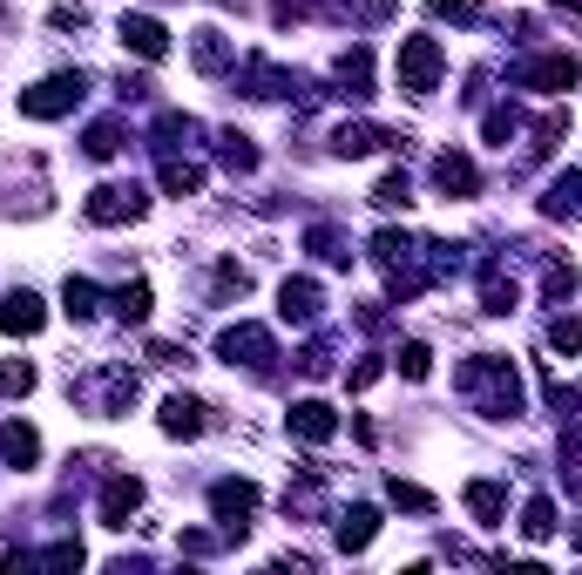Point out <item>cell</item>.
<instances>
[{
	"label": "cell",
	"instance_id": "4",
	"mask_svg": "<svg viewBox=\"0 0 582 575\" xmlns=\"http://www.w3.org/2000/svg\"><path fill=\"white\" fill-rule=\"evenodd\" d=\"M75 399L116 420V414H129V406H136V373H129V366H102V373H89V379H75Z\"/></svg>",
	"mask_w": 582,
	"mask_h": 575
},
{
	"label": "cell",
	"instance_id": "17",
	"mask_svg": "<svg viewBox=\"0 0 582 575\" xmlns=\"http://www.w3.org/2000/svg\"><path fill=\"white\" fill-rule=\"evenodd\" d=\"M332 535H339V548H346V555H359V548H373V535H379V508H366V502H353V508L339 515V528H332Z\"/></svg>",
	"mask_w": 582,
	"mask_h": 575
},
{
	"label": "cell",
	"instance_id": "12",
	"mask_svg": "<svg viewBox=\"0 0 582 575\" xmlns=\"http://www.w3.org/2000/svg\"><path fill=\"white\" fill-rule=\"evenodd\" d=\"M136 508H142V480H136V474H109V480H102V508H96L102 528H129Z\"/></svg>",
	"mask_w": 582,
	"mask_h": 575
},
{
	"label": "cell",
	"instance_id": "44",
	"mask_svg": "<svg viewBox=\"0 0 582 575\" xmlns=\"http://www.w3.org/2000/svg\"><path fill=\"white\" fill-rule=\"evenodd\" d=\"M41 562H55V568H81V542H55Z\"/></svg>",
	"mask_w": 582,
	"mask_h": 575
},
{
	"label": "cell",
	"instance_id": "46",
	"mask_svg": "<svg viewBox=\"0 0 582 575\" xmlns=\"http://www.w3.org/2000/svg\"><path fill=\"white\" fill-rule=\"evenodd\" d=\"M555 14H569V21H582V0H555Z\"/></svg>",
	"mask_w": 582,
	"mask_h": 575
},
{
	"label": "cell",
	"instance_id": "2",
	"mask_svg": "<svg viewBox=\"0 0 582 575\" xmlns=\"http://www.w3.org/2000/svg\"><path fill=\"white\" fill-rule=\"evenodd\" d=\"M81 96H89V75L61 68V75H41L34 89H21V116H28V122H55V116H68Z\"/></svg>",
	"mask_w": 582,
	"mask_h": 575
},
{
	"label": "cell",
	"instance_id": "33",
	"mask_svg": "<svg viewBox=\"0 0 582 575\" xmlns=\"http://www.w3.org/2000/svg\"><path fill=\"white\" fill-rule=\"evenodd\" d=\"M373 204H379V210H406V204H413V184H406V170H386V177L373 184Z\"/></svg>",
	"mask_w": 582,
	"mask_h": 575
},
{
	"label": "cell",
	"instance_id": "43",
	"mask_svg": "<svg viewBox=\"0 0 582 575\" xmlns=\"http://www.w3.org/2000/svg\"><path fill=\"white\" fill-rule=\"evenodd\" d=\"M379 373H386V366H379V359H359V366H353V373H346V386H353V393H366V386H373V379H379Z\"/></svg>",
	"mask_w": 582,
	"mask_h": 575
},
{
	"label": "cell",
	"instance_id": "26",
	"mask_svg": "<svg viewBox=\"0 0 582 575\" xmlns=\"http://www.w3.org/2000/svg\"><path fill=\"white\" fill-rule=\"evenodd\" d=\"M96 305H102V291H96L89 278H68V285H61V311H68L75 325H89V318H96Z\"/></svg>",
	"mask_w": 582,
	"mask_h": 575
},
{
	"label": "cell",
	"instance_id": "15",
	"mask_svg": "<svg viewBox=\"0 0 582 575\" xmlns=\"http://www.w3.org/2000/svg\"><path fill=\"white\" fill-rule=\"evenodd\" d=\"M434 190H441V197H474V190H481V170H474L461 149H441V156H434Z\"/></svg>",
	"mask_w": 582,
	"mask_h": 575
},
{
	"label": "cell",
	"instance_id": "39",
	"mask_svg": "<svg viewBox=\"0 0 582 575\" xmlns=\"http://www.w3.org/2000/svg\"><path fill=\"white\" fill-rule=\"evenodd\" d=\"M434 14H441V21H461V28H481V21H487L474 0H434Z\"/></svg>",
	"mask_w": 582,
	"mask_h": 575
},
{
	"label": "cell",
	"instance_id": "29",
	"mask_svg": "<svg viewBox=\"0 0 582 575\" xmlns=\"http://www.w3.org/2000/svg\"><path fill=\"white\" fill-rule=\"evenodd\" d=\"M109 305H116V318H122V325H149V285H142V278H129Z\"/></svg>",
	"mask_w": 582,
	"mask_h": 575
},
{
	"label": "cell",
	"instance_id": "41",
	"mask_svg": "<svg viewBox=\"0 0 582 575\" xmlns=\"http://www.w3.org/2000/svg\"><path fill=\"white\" fill-rule=\"evenodd\" d=\"M549 339H555V353H582V318H555Z\"/></svg>",
	"mask_w": 582,
	"mask_h": 575
},
{
	"label": "cell",
	"instance_id": "7",
	"mask_svg": "<svg viewBox=\"0 0 582 575\" xmlns=\"http://www.w3.org/2000/svg\"><path fill=\"white\" fill-rule=\"evenodd\" d=\"M515 81L535 96H569L582 81V61L575 54H529V61H515Z\"/></svg>",
	"mask_w": 582,
	"mask_h": 575
},
{
	"label": "cell",
	"instance_id": "24",
	"mask_svg": "<svg viewBox=\"0 0 582 575\" xmlns=\"http://www.w3.org/2000/svg\"><path fill=\"white\" fill-rule=\"evenodd\" d=\"M542 210H549V217H582V170H562V177L549 184Z\"/></svg>",
	"mask_w": 582,
	"mask_h": 575
},
{
	"label": "cell",
	"instance_id": "5",
	"mask_svg": "<svg viewBox=\"0 0 582 575\" xmlns=\"http://www.w3.org/2000/svg\"><path fill=\"white\" fill-rule=\"evenodd\" d=\"M258 480H217L210 487V515L224 522V542H244V528H251V515H258Z\"/></svg>",
	"mask_w": 582,
	"mask_h": 575
},
{
	"label": "cell",
	"instance_id": "40",
	"mask_svg": "<svg viewBox=\"0 0 582 575\" xmlns=\"http://www.w3.org/2000/svg\"><path fill=\"white\" fill-rule=\"evenodd\" d=\"M481 129H487V142H502V149H509V136L522 129V116H515V109H487V122H481Z\"/></svg>",
	"mask_w": 582,
	"mask_h": 575
},
{
	"label": "cell",
	"instance_id": "30",
	"mask_svg": "<svg viewBox=\"0 0 582 575\" xmlns=\"http://www.w3.org/2000/svg\"><path fill=\"white\" fill-rule=\"evenodd\" d=\"M555 528H562V522H555V502H549V495H535V502L522 508V535H529V542H549Z\"/></svg>",
	"mask_w": 582,
	"mask_h": 575
},
{
	"label": "cell",
	"instance_id": "20",
	"mask_svg": "<svg viewBox=\"0 0 582 575\" xmlns=\"http://www.w3.org/2000/svg\"><path fill=\"white\" fill-rule=\"evenodd\" d=\"M502 508H509L502 480H467V515H474L481 528H502Z\"/></svg>",
	"mask_w": 582,
	"mask_h": 575
},
{
	"label": "cell",
	"instance_id": "37",
	"mask_svg": "<svg viewBox=\"0 0 582 575\" xmlns=\"http://www.w3.org/2000/svg\"><path fill=\"white\" fill-rule=\"evenodd\" d=\"M318 8H325V0H272V21H278V28H298V21H312Z\"/></svg>",
	"mask_w": 582,
	"mask_h": 575
},
{
	"label": "cell",
	"instance_id": "27",
	"mask_svg": "<svg viewBox=\"0 0 582 575\" xmlns=\"http://www.w3.org/2000/svg\"><path fill=\"white\" fill-rule=\"evenodd\" d=\"M162 190H170V197H197L204 190V170H197V162H184V156H162Z\"/></svg>",
	"mask_w": 582,
	"mask_h": 575
},
{
	"label": "cell",
	"instance_id": "42",
	"mask_svg": "<svg viewBox=\"0 0 582 575\" xmlns=\"http://www.w3.org/2000/svg\"><path fill=\"white\" fill-rule=\"evenodd\" d=\"M298 366H305L312 379H325V373H332V346H325V339H312V346L298 353Z\"/></svg>",
	"mask_w": 582,
	"mask_h": 575
},
{
	"label": "cell",
	"instance_id": "25",
	"mask_svg": "<svg viewBox=\"0 0 582 575\" xmlns=\"http://www.w3.org/2000/svg\"><path fill=\"white\" fill-rule=\"evenodd\" d=\"M251 291V271H244L237 258H224L217 271H210V305H230V298H244Z\"/></svg>",
	"mask_w": 582,
	"mask_h": 575
},
{
	"label": "cell",
	"instance_id": "34",
	"mask_svg": "<svg viewBox=\"0 0 582 575\" xmlns=\"http://www.w3.org/2000/svg\"><path fill=\"white\" fill-rule=\"evenodd\" d=\"M122 136H129V129H122V122H116V116H109V122H96V129H89V142H81V149H89V156H96V162H109V156H116V149H122Z\"/></svg>",
	"mask_w": 582,
	"mask_h": 575
},
{
	"label": "cell",
	"instance_id": "10",
	"mask_svg": "<svg viewBox=\"0 0 582 575\" xmlns=\"http://www.w3.org/2000/svg\"><path fill=\"white\" fill-rule=\"evenodd\" d=\"M116 34H122V48L142 54V61H162V54H170V28H162L156 14H122Z\"/></svg>",
	"mask_w": 582,
	"mask_h": 575
},
{
	"label": "cell",
	"instance_id": "22",
	"mask_svg": "<svg viewBox=\"0 0 582 575\" xmlns=\"http://www.w3.org/2000/svg\"><path fill=\"white\" fill-rule=\"evenodd\" d=\"M190 61H197L204 75H224V68H230V34H224V28H197Z\"/></svg>",
	"mask_w": 582,
	"mask_h": 575
},
{
	"label": "cell",
	"instance_id": "38",
	"mask_svg": "<svg viewBox=\"0 0 582 575\" xmlns=\"http://www.w3.org/2000/svg\"><path fill=\"white\" fill-rule=\"evenodd\" d=\"M399 373H406V379H427V373H434V353H427L421 339H413V346H399Z\"/></svg>",
	"mask_w": 582,
	"mask_h": 575
},
{
	"label": "cell",
	"instance_id": "16",
	"mask_svg": "<svg viewBox=\"0 0 582 575\" xmlns=\"http://www.w3.org/2000/svg\"><path fill=\"white\" fill-rule=\"evenodd\" d=\"M278 311H285L292 325H318L325 298H318V285H312V278H285V285H278Z\"/></svg>",
	"mask_w": 582,
	"mask_h": 575
},
{
	"label": "cell",
	"instance_id": "11",
	"mask_svg": "<svg viewBox=\"0 0 582 575\" xmlns=\"http://www.w3.org/2000/svg\"><path fill=\"white\" fill-rule=\"evenodd\" d=\"M285 427H292V440H312V447H325L332 434H339V414H332L325 399H292Z\"/></svg>",
	"mask_w": 582,
	"mask_h": 575
},
{
	"label": "cell",
	"instance_id": "23",
	"mask_svg": "<svg viewBox=\"0 0 582 575\" xmlns=\"http://www.w3.org/2000/svg\"><path fill=\"white\" fill-rule=\"evenodd\" d=\"M305 251H312V258H325V265H353L346 230H339V224H312V230H305Z\"/></svg>",
	"mask_w": 582,
	"mask_h": 575
},
{
	"label": "cell",
	"instance_id": "3",
	"mask_svg": "<svg viewBox=\"0 0 582 575\" xmlns=\"http://www.w3.org/2000/svg\"><path fill=\"white\" fill-rule=\"evenodd\" d=\"M441 75H447V54H441L434 34H406V41H399V89H406V96H434Z\"/></svg>",
	"mask_w": 582,
	"mask_h": 575
},
{
	"label": "cell",
	"instance_id": "32",
	"mask_svg": "<svg viewBox=\"0 0 582 575\" xmlns=\"http://www.w3.org/2000/svg\"><path fill=\"white\" fill-rule=\"evenodd\" d=\"M386 502L406 508V515H434V495H427V487H413V480H399V474L386 480Z\"/></svg>",
	"mask_w": 582,
	"mask_h": 575
},
{
	"label": "cell",
	"instance_id": "19",
	"mask_svg": "<svg viewBox=\"0 0 582 575\" xmlns=\"http://www.w3.org/2000/svg\"><path fill=\"white\" fill-rule=\"evenodd\" d=\"M332 75H339V96H353V102L373 96V54H366V48H346Z\"/></svg>",
	"mask_w": 582,
	"mask_h": 575
},
{
	"label": "cell",
	"instance_id": "28",
	"mask_svg": "<svg viewBox=\"0 0 582 575\" xmlns=\"http://www.w3.org/2000/svg\"><path fill=\"white\" fill-rule=\"evenodd\" d=\"M197 129H204L197 116H177V109H162V116H156V149L170 156V149H177V142H190Z\"/></svg>",
	"mask_w": 582,
	"mask_h": 575
},
{
	"label": "cell",
	"instance_id": "13",
	"mask_svg": "<svg viewBox=\"0 0 582 575\" xmlns=\"http://www.w3.org/2000/svg\"><path fill=\"white\" fill-rule=\"evenodd\" d=\"M41 325H48V305L34 291H8V298H0V333H8V339H34Z\"/></svg>",
	"mask_w": 582,
	"mask_h": 575
},
{
	"label": "cell",
	"instance_id": "14",
	"mask_svg": "<svg viewBox=\"0 0 582 575\" xmlns=\"http://www.w3.org/2000/svg\"><path fill=\"white\" fill-rule=\"evenodd\" d=\"M204 414H210L204 399H190V393H170V399H162V434H170V440H197V434L210 427Z\"/></svg>",
	"mask_w": 582,
	"mask_h": 575
},
{
	"label": "cell",
	"instance_id": "36",
	"mask_svg": "<svg viewBox=\"0 0 582 575\" xmlns=\"http://www.w3.org/2000/svg\"><path fill=\"white\" fill-rule=\"evenodd\" d=\"M569 291H575V265H549L542 271V298L549 305H569Z\"/></svg>",
	"mask_w": 582,
	"mask_h": 575
},
{
	"label": "cell",
	"instance_id": "9",
	"mask_svg": "<svg viewBox=\"0 0 582 575\" xmlns=\"http://www.w3.org/2000/svg\"><path fill=\"white\" fill-rule=\"evenodd\" d=\"M406 136H393V129H379V122H339L332 129V156L339 162H353V156H373V149H399Z\"/></svg>",
	"mask_w": 582,
	"mask_h": 575
},
{
	"label": "cell",
	"instance_id": "8",
	"mask_svg": "<svg viewBox=\"0 0 582 575\" xmlns=\"http://www.w3.org/2000/svg\"><path fill=\"white\" fill-rule=\"evenodd\" d=\"M142 210H149L142 184H102V190H89V204H81L89 224H136Z\"/></svg>",
	"mask_w": 582,
	"mask_h": 575
},
{
	"label": "cell",
	"instance_id": "1",
	"mask_svg": "<svg viewBox=\"0 0 582 575\" xmlns=\"http://www.w3.org/2000/svg\"><path fill=\"white\" fill-rule=\"evenodd\" d=\"M461 393L481 406L487 420H522V373L509 359H494V353H481V359L461 366Z\"/></svg>",
	"mask_w": 582,
	"mask_h": 575
},
{
	"label": "cell",
	"instance_id": "21",
	"mask_svg": "<svg viewBox=\"0 0 582 575\" xmlns=\"http://www.w3.org/2000/svg\"><path fill=\"white\" fill-rule=\"evenodd\" d=\"M522 305V291H515V278L502 271V265H487V278H481V311H494V318H509Z\"/></svg>",
	"mask_w": 582,
	"mask_h": 575
},
{
	"label": "cell",
	"instance_id": "6",
	"mask_svg": "<svg viewBox=\"0 0 582 575\" xmlns=\"http://www.w3.org/2000/svg\"><path fill=\"white\" fill-rule=\"evenodd\" d=\"M217 359H230V366H251V373H272L278 339L265 333V325H224V333H217Z\"/></svg>",
	"mask_w": 582,
	"mask_h": 575
},
{
	"label": "cell",
	"instance_id": "31",
	"mask_svg": "<svg viewBox=\"0 0 582 575\" xmlns=\"http://www.w3.org/2000/svg\"><path fill=\"white\" fill-rule=\"evenodd\" d=\"M217 142H224L217 156L230 162V170H237V177H251V170H258V149H251V136H237V129H224Z\"/></svg>",
	"mask_w": 582,
	"mask_h": 575
},
{
	"label": "cell",
	"instance_id": "45",
	"mask_svg": "<svg viewBox=\"0 0 582 575\" xmlns=\"http://www.w3.org/2000/svg\"><path fill=\"white\" fill-rule=\"evenodd\" d=\"M184 555H217V535H204V528H190V535H184Z\"/></svg>",
	"mask_w": 582,
	"mask_h": 575
},
{
	"label": "cell",
	"instance_id": "18",
	"mask_svg": "<svg viewBox=\"0 0 582 575\" xmlns=\"http://www.w3.org/2000/svg\"><path fill=\"white\" fill-rule=\"evenodd\" d=\"M0 460H8V467H34L41 460V434L28 420H0Z\"/></svg>",
	"mask_w": 582,
	"mask_h": 575
},
{
	"label": "cell",
	"instance_id": "35",
	"mask_svg": "<svg viewBox=\"0 0 582 575\" xmlns=\"http://www.w3.org/2000/svg\"><path fill=\"white\" fill-rule=\"evenodd\" d=\"M0 393L28 399V393H34V366H28V359H0Z\"/></svg>",
	"mask_w": 582,
	"mask_h": 575
}]
</instances>
